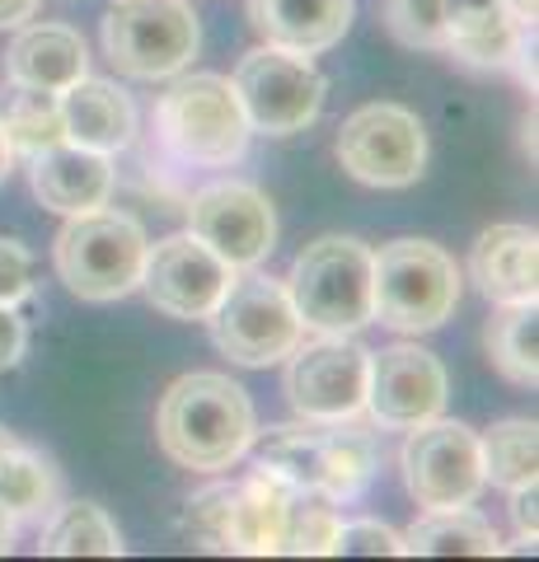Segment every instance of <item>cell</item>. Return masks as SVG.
<instances>
[{
  "instance_id": "obj_20",
  "label": "cell",
  "mask_w": 539,
  "mask_h": 562,
  "mask_svg": "<svg viewBox=\"0 0 539 562\" xmlns=\"http://www.w3.org/2000/svg\"><path fill=\"white\" fill-rule=\"evenodd\" d=\"M61 127L66 140L85 150L117 155L136 140V103L117 80L80 76L71 90H61Z\"/></svg>"
},
{
  "instance_id": "obj_4",
  "label": "cell",
  "mask_w": 539,
  "mask_h": 562,
  "mask_svg": "<svg viewBox=\"0 0 539 562\" xmlns=\"http://www.w3.org/2000/svg\"><path fill=\"white\" fill-rule=\"evenodd\" d=\"M287 295L310 333H361L375 324L371 244L357 235H319L295 254Z\"/></svg>"
},
{
  "instance_id": "obj_1",
  "label": "cell",
  "mask_w": 539,
  "mask_h": 562,
  "mask_svg": "<svg viewBox=\"0 0 539 562\" xmlns=\"http://www.w3.org/2000/svg\"><path fill=\"white\" fill-rule=\"evenodd\" d=\"M258 436L249 390L221 371H188L155 408V441L179 469L225 473L249 454Z\"/></svg>"
},
{
  "instance_id": "obj_33",
  "label": "cell",
  "mask_w": 539,
  "mask_h": 562,
  "mask_svg": "<svg viewBox=\"0 0 539 562\" xmlns=\"http://www.w3.org/2000/svg\"><path fill=\"white\" fill-rule=\"evenodd\" d=\"M502 0H441V20H446V38L450 43H460L469 38L474 29H489L493 20H502ZM446 43V52H450Z\"/></svg>"
},
{
  "instance_id": "obj_3",
  "label": "cell",
  "mask_w": 539,
  "mask_h": 562,
  "mask_svg": "<svg viewBox=\"0 0 539 562\" xmlns=\"http://www.w3.org/2000/svg\"><path fill=\"white\" fill-rule=\"evenodd\" d=\"M249 117L239 109L235 80L225 76H183L155 99V146L173 165L188 169H225L245 160L249 150Z\"/></svg>"
},
{
  "instance_id": "obj_28",
  "label": "cell",
  "mask_w": 539,
  "mask_h": 562,
  "mask_svg": "<svg viewBox=\"0 0 539 562\" xmlns=\"http://www.w3.org/2000/svg\"><path fill=\"white\" fill-rule=\"evenodd\" d=\"M338 502L324 497L315 487H295L287 492V520H282V553L291 558H319L328 553L338 530Z\"/></svg>"
},
{
  "instance_id": "obj_5",
  "label": "cell",
  "mask_w": 539,
  "mask_h": 562,
  "mask_svg": "<svg viewBox=\"0 0 539 562\" xmlns=\"http://www.w3.org/2000/svg\"><path fill=\"white\" fill-rule=\"evenodd\" d=\"M146 244L150 239L136 216L94 206L80 216H66L57 239H52V262H57V277L76 301L109 305L142 286Z\"/></svg>"
},
{
  "instance_id": "obj_7",
  "label": "cell",
  "mask_w": 539,
  "mask_h": 562,
  "mask_svg": "<svg viewBox=\"0 0 539 562\" xmlns=\"http://www.w3.org/2000/svg\"><path fill=\"white\" fill-rule=\"evenodd\" d=\"M103 57L127 80H173L202 47L188 0H113L99 29Z\"/></svg>"
},
{
  "instance_id": "obj_32",
  "label": "cell",
  "mask_w": 539,
  "mask_h": 562,
  "mask_svg": "<svg viewBox=\"0 0 539 562\" xmlns=\"http://www.w3.org/2000/svg\"><path fill=\"white\" fill-rule=\"evenodd\" d=\"M33 295V254L20 239L0 235V305H24Z\"/></svg>"
},
{
  "instance_id": "obj_18",
  "label": "cell",
  "mask_w": 539,
  "mask_h": 562,
  "mask_svg": "<svg viewBox=\"0 0 539 562\" xmlns=\"http://www.w3.org/2000/svg\"><path fill=\"white\" fill-rule=\"evenodd\" d=\"M249 29L268 47H287L301 57H319L352 29V0H245Z\"/></svg>"
},
{
  "instance_id": "obj_2",
  "label": "cell",
  "mask_w": 539,
  "mask_h": 562,
  "mask_svg": "<svg viewBox=\"0 0 539 562\" xmlns=\"http://www.w3.org/2000/svg\"><path fill=\"white\" fill-rule=\"evenodd\" d=\"M254 464L295 487H315L334 502H352L380 473V441L357 422H291V427H272L258 441Z\"/></svg>"
},
{
  "instance_id": "obj_21",
  "label": "cell",
  "mask_w": 539,
  "mask_h": 562,
  "mask_svg": "<svg viewBox=\"0 0 539 562\" xmlns=\"http://www.w3.org/2000/svg\"><path fill=\"white\" fill-rule=\"evenodd\" d=\"M291 483L268 469H249V479L231 483L225 497V553H282V520H287Z\"/></svg>"
},
{
  "instance_id": "obj_27",
  "label": "cell",
  "mask_w": 539,
  "mask_h": 562,
  "mask_svg": "<svg viewBox=\"0 0 539 562\" xmlns=\"http://www.w3.org/2000/svg\"><path fill=\"white\" fill-rule=\"evenodd\" d=\"M483 483L502 492H516L539 479V427L535 417H507L479 436Z\"/></svg>"
},
{
  "instance_id": "obj_19",
  "label": "cell",
  "mask_w": 539,
  "mask_h": 562,
  "mask_svg": "<svg viewBox=\"0 0 539 562\" xmlns=\"http://www.w3.org/2000/svg\"><path fill=\"white\" fill-rule=\"evenodd\" d=\"M80 76H90V47L71 24H20L5 52V85L61 94Z\"/></svg>"
},
{
  "instance_id": "obj_24",
  "label": "cell",
  "mask_w": 539,
  "mask_h": 562,
  "mask_svg": "<svg viewBox=\"0 0 539 562\" xmlns=\"http://www.w3.org/2000/svg\"><path fill=\"white\" fill-rule=\"evenodd\" d=\"M61 502V473L43 450L24 446L20 436L0 450V506L14 520H43Z\"/></svg>"
},
{
  "instance_id": "obj_9",
  "label": "cell",
  "mask_w": 539,
  "mask_h": 562,
  "mask_svg": "<svg viewBox=\"0 0 539 562\" xmlns=\"http://www.w3.org/2000/svg\"><path fill=\"white\" fill-rule=\"evenodd\" d=\"M334 155L367 188H408L427 169V127L404 103H361L343 117Z\"/></svg>"
},
{
  "instance_id": "obj_22",
  "label": "cell",
  "mask_w": 539,
  "mask_h": 562,
  "mask_svg": "<svg viewBox=\"0 0 539 562\" xmlns=\"http://www.w3.org/2000/svg\"><path fill=\"white\" fill-rule=\"evenodd\" d=\"M398 553L413 558H493L502 553V539L493 520H483L469 506H450V512H427L398 535Z\"/></svg>"
},
{
  "instance_id": "obj_26",
  "label": "cell",
  "mask_w": 539,
  "mask_h": 562,
  "mask_svg": "<svg viewBox=\"0 0 539 562\" xmlns=\"http://www.w3.org/2000/svg\"><path fill=\"white\" fill-rule=\"evenodd\" d=\"M0 132L10 140V155H20V160H33L38 150L57 146V140H66L61 94L24 90V85L0 90Z\"/></svg>"
},
{
  "instance_id": "obj_13",
  "label": "cell",
  "mask_w": 539,
  "mask_h": 562,
  "mask_svg": "<svg viewBox=\"0 0 539 562\" xmlns=\"http://www.w3.org/2000/svg\"><path fill=\"white\" fill-rule=\"evenodd\" d=\"M235 268L221 254H212L206 244L183 231L169 235L160 244H146V262H142V286L146 301L179 324H206V314L221 305L225 286H231Z\"/></svg>"
},
{
  "instance_id": "obj_29",
  "label": "cell",
  "mask_w": 539,
  "mask_h": 562,
  "mask_svg": "<svg viewBox=\"0 0 539 562\" xmlns=\"http://www.w3.org/2000/svg\"><path fill=\"white\" fill-rule=\"evenodd\" d=\"M385 24L413 52H441L446 57V20L441 0H385Z\"/></svg>"
},
{
  "instance_id": "obj_10",
  "label": "cell",
  "mask_w": 539,
  "mask_h": 562,
  "mask_svg": "<svg viewBox=\"0 0 539 562\" xmlns=\"http://www.w3.org/2000/svg\"><path fill=\"white\" fill-rule=\"evenodd\" d=\"M371 351L352 333H315L287 357L282 394L301 422H357L367 408Z\"/></svg>"
},
{
  "instance_id": "obj_36",
  "label": "cell",
  "mask_w": 539,
  "mask_h": 562,
  "mask_svg": "<svg viewBox=\"0 0 539 562\" xmlns=\"http://www.w3.org/2000/svg\"><path fill=\"white\" fill-rule=\"evenodd\" d=\"M38 14V0H0V29H20Z\"/></svg>"
},
{
  "instance_id": "obj_38",
  "label": "cell",
  "mask_w": 539,
  "mask_h": 562,
  "mask_svg": "<svg viewBox=\"0 0 539 562\" xmlns=\"http://www.w3.org/2000/svg\"><path fill=\"white\" fill-rule=\"evenodd\" d=\"M14 535H20V520H14L5 506H0V553H10V549H14Z\"/></svg>"
},
{
  "instance_id": "obj_40",
  "label": "cell",
  "mask_w": 539,
  "mask_h": 562,
  "mask_svg": "<svg viewBox=\"0 0 539 562\" xmlns=\"http://www.w3.org/2000/svg\"><path fill=\"white\" fill-rule=\"evenodd\" d=\"M10 441H14V431H10V427H0V450H5Z\"/></svg>"
},
{
  "instance_id": "obj_37",
  "label": "cell",
  "mask_w": 539,
  "mask_h": 562,
  "mask_svg": "<svg viewBox=\"0 0 539 562\" xmlns=\"http://www.w3.org/2000/svg\"><path fill=\"white\" fill-rule=\"evenodd\" d=\"M502 10L512 14L516 24H526V29H535V10H539V0H502Z\"/></svg>"
},
{
  "instance_id": "obj_15",
  "label": "cell",
  "mask_w": 539,
  "mask_h": 562,
  "mask_svg": "<svg viewBox=\"0 0 539 562\" xmlns=\"http://www.w3.org/2000/svg\"><path fill=\"white\" fill-rule=\"evenodd\" d=\"M450 394V375L437 351L417 342H394L371 351L367 371V413L380 431H413L423 422L441 417Z\"/></svg>"
},
{
  "instance_id": "obj_6",
  "label": "cell",
  "mask_w": 539,
  "mask_h": 562,
  "mask_svg": "<svg viewBox=\"0 0 539 562\" xmlns=\"http://www.w3.org/2000/svg\"><path fill=\"white\" fill-rule=\"evenodd\" d=\"M460 268L441 244L431 239H390L371 249V291L375 324L394 333H431L441 328L460 305Z\"/></svg>"
},
{
  "instance_id": "obj_30",
  "label": "cell",
  "mask_w": 539,
  "mask_h": 562,
  "mask_svg": "<svg viewBox=\"0 0 539 562\" xmlns=\"http://www.w3.org/2000/svg\"><path fill=\"white\" fill-rule=\"evenodd\" d=\"M225 497H231V483H212L198 497H188L183 535L206 553H225Z\"/></svg>"
},
{
  "instance_id": "obj_14",
  "label": "cell",
  "mask_w": 539,
  "mask_h": 562,
  "mask_svg": "<svg viewBox=\"0 0 539 562\" xmlns=\"http://www.w3.org/2000/svg\"><path fill=\"white\" fill-rule=\"evenodd\" d=\"M188 231L235 272H245L277 249V211L254 183L221 179L188 198Z\"/></svg>"
},
{
  "instance_id": "obj_39",
  "label": "cell",
  "mask_w": 539,
  "mask_h": 562,
  "mask_svg": "<svg viewBox=\"0 0 539 562\" xmlns=\"http://www.w3.org/2000/svg\"><path fill=\"white\" fill-rule=\"evenodd\" d=\"M10 165H14V155H10V140H5V132H0V183L10 179Z\"/></svg>"
},
{
  "instance_id": "obj_11",
  "label": "cell",
  "mask_w": 539,
  "mask_h": 562,
  "mask_svg": "<svg viewBox=\"0 0 539 562\" xmlns=\"http://www.w3.org/2000/svg\"><path fill=\"white\" fill-rule=\"evenodd\" d=\"M235 94L249 117V132L263 136H295L324 113L328 80L315 61L287 47H254L235 66Z\"/></svg>"
},
{
  "instance_id": "obj_35",
  "label": "cell",
  "mask_w": 539,
  "mask_h": 562,
  "mask_svg": "<svg viewBox=\"0 0 539 562\" xmlns=\"http://www.w3.org/2000/svg\"><path fill=\"white\" fill-rule=\"evenodd\" d=\"M539 492H535V483H526V487H516L512 492V520H516V535L520 539H535L539 535Z\"/></svg>"
},
{
  "instance_id": "obj_8",
  "label": "cell",
  "mask_w": 539,
  "mask_h": 562,
  "mask_svg": "<svg viewBox=\"0 0 539 562\" xmlns=\"http://www.w3.org/2000/svg\"><path fill=\"white\" fill-rule=\"evenodd\" d=\"M212 342L235 366H277L291 357V347L305 338L301 314H295L287 286L268 272L245 268L231 277L221 305L206 314Z\"/></svg>"
},
{
  "instance_id": "obj_34",
  "label": "cell",
  "mask_w": 539,
  "mask_h": 562,
  "mask_svg": "<svg viewBox=\"0 0 539 562\" xmlns=\"http://www.w3.org/2000/svg\"><path fill=\"white\" fill-rule=\"evenodd\" d=\"M29 351V319L20 305H0V375L14 371Z\"/></svg>"
},
{
  "instance_id": "obj_23",
  "label": "cell",
  "mask_w": 539,
  "mask_h": 562,
  "mask_svg": "<svg viewBox=\"0 0 539 562\" xmlns=\"http://www.w3.org/2000/svg\"><path fill=\"white\" fill-rule=\"evenodd\" d=\"M38 553L47 558H123V530L99 502H57L38 535Z\"/></svg>"
},
{
  "instance_id": "obj_17",
  "label": "cell",
  "mask_w": 539,
  "mask_h": 562,
  "mask_svg": "<svg viewBox=\"0 0 539 562\" xmlns=\"http://www.w3.org/2000/svg\"><path fill=\"white\" fill-rule=\"evenodd\" d=\"M469 277L489 305H526L539 295V235L535 225L502 221L479 231L469 249Z\"/></svg>"
},
{
  "instance_id": "obj_25",
  "label": "cell",
  "mask_w": 539,
  "mask_h": 562,
  "mask_svg": "<svg viewBox=\"0 0 539 562\" xmlns=\"http://www.w3.org/2000/svg\"><path fill=\"white\" fill-rule=\"evenodd\" d=\"M483 347H489V361L497 366L502 380L520 384V390H535L539 384V314H535V301L497 305L493 319L483 324Z\"/></svg>"
},
{
  "instance_id": "obj_12",
  "label": "cell",
  "mask_w": 539,
  "mask_h": 562,
  "mask_svg": "<svg viewBox=\"0 0 539 562\" xmlns=\"http://www.w3.org/2000/svg\"><path fill=\"white\" fill-rule=\"evenodd\" d=\"M398 469H404V487L423 512H450V506H474L483 483L479 460V431L450 417H431L423 427L408 431L404 450H398Z\"/></svg>"
},
{
  "instance_id": "obj_31",
  "label": "cell",
  "mask_w": 539,
  "mask_h": 562,
  "mask_svg": "<svg viewBox=\"0 0 539 562\" xmlns=\"http://www.w3.org/2000/svg\"><path fill=\"white\" fill-rule=\"evenodd\" d=\"M328 553L338 558H398V530L380 520H338Z\"/></svg>"
},
{
  "instance_id": "obj_16",
  "label": "cell",
  "mask_w": 539,
  "mask_h": 562,
  "mask_svg": "<svg viewBox=\"0 0 539 562\" xmlns=\"http://www.w3.org/2000/svg\"><path fill=\"white\" fill-rule=\"evenodd\" d=\"M113 155L85 150L76 140H57V146L38 150L29 160V188L47 211L57 216H80V211L109 206L113 198Z\"/></svg>"
}]
</instances>
